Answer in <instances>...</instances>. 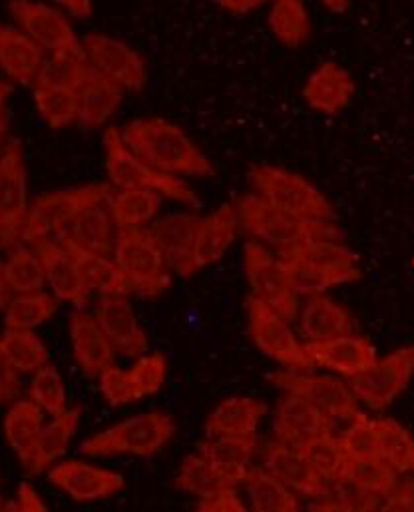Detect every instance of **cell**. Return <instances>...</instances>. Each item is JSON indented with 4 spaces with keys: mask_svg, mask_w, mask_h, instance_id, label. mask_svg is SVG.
<instances>
[{
    "mask_svg": "<svg viewBox=\"0 0 414 512\" xmlns=\"http://www.w3.org/2000/svg\"><path fill=\"white\" fill-rule=\"evenodd\" d=\"M124 144L146 164L178 178H209L215 174L206 154L186 132L164 118H140L122 130Z\"/></svg>",
    "mask_w": 414,
    "mask_h": 512,
    "instance_id": "obj_1",
    "label": "cell"
},
{
    "mask_svg": "<svg viewBox=\"0 0 414 512\" xmlns=\"http://www.w3.org/2000/svg\"><path fill=\"white\" fill-rule=\"evenodd\" d=\"M299 295L325 293L361 279L359 257L343 240H307L277 254Z\"/></svg>",
    "mask_w": 414,
    "mask_h": 512,
    "instance_id": "obj_2",
    "label": "cell"
},
{
    "mask_svg": "<svg viewBox=\"0 0 414 512\" xmlns=\"http://www.w3.org/2000/svg\"><path fill=\"white\" fill-rule=\"evenodd\" d=\"M239 226L257 242L273 248L277 254L307 240H343V234L333 222L301 220L277 210L257 194L241 196L235 202Z\"/></svg>",
    "mask_w": 414,
    "mask_h": 512,
    "instance_id": "obj_3",
    "label": "cell"
},
{
    "mask_svg": "<svg viewBox=\"0 0 414 512\" xmlns=\"http://www.w3.org/2000/svg\"><path fill=\"white\" fill-rule=\"evenodd\" d=\"M176 435V423L168 413L152 411L130 417L80 445V453L92 459L134 455L152 457L160 453Z\"/></svg>",
    "mask_w": 414,
    "mask_h": 512,
    "instance_id": "obj_4",
    "label": "cell"
},
{
    "mask_svg": "<svg viewBox=\"0 0 414 512\" xmlns=\"http://www.w3.org/2000/svg\"><path fill=\"white\" fill-rule=\"evenodd\" d=\"M104 146L106 172L118 190H150L186 206H200L198 196L182 178L160 172L138 158L124 144L122 132L118 128H108L104 132Z\"/></svg>",
    "mask_w": 414,
    "mask_h": 512,
    "instance_id": "obj_5",
    "label": "cell"
},
{
    "mask_svg": "<svg viewBox=\"0 0 414 512\" xmlns=\"http://www.w3.org/2000/svg\"><path fill=\"white\" fill-rule=\"evenodd\" d=\"M114 261L126 277L132 293L158 297L172 283V269L148 226L118 228Z\"/></svg>",
    "mask_w": 414,
    "mask_h": 512,
    "instance_id": "obj_6",
    "label": "cell"
},
{
    "mask_svg": "<svg viewBox=\"0 0 414 512\" xmlns=\"http://www.w3.org/2000/svg\"><path fill=\"white\" fill-rule=\"evenodd\" d=\"M249 178L257 196L281 212L313 222L335 220V212L327 196L299 174L259 164L251 168Z\"/></svg>",
    "mask_w": 414,
    "mask_h": 512,
    "instance_id": "obj_7",
    "label": "cell"
},
{
    "mask_svg": "<svg viewBox=\"0 0 414 512\" xmlns=\"http://www.w3.org/2000/svg\"><path fill=\"white\" fill-rule=\"evenodd\" d=\"M110 194L112 188L108 184H90L36 198L28 206L20 240L24 244H32L36 240L60 236L78 214L90 206L106 202Z\"/></svg>",
    "mask_w": 414,
    "mask_h": 512,
    "instance_id": "obj_8",
    "label": "cell"
},
{
    "mask_svg": "<svg viewBox=\"0 0 414 512\" xmlns=\"http://www.w3.org/2000/svg\"><path fill=\"white\" fill-rule=\"evenodd\" d=\"M243 263L251 295L267 303L285 321H295L301 307V295L279 256L269 252L261 242L251 240L243 246Z\"/></svg>",
    "mask_w": 414,
    "mask_h": 512,
    "instance_id": "obj_9",
    "label": "cell"
},
{
    "mask_svg": "<svg viewBox=\"0 0 414 512\" xmlns=\"http://www.w3.org/2000/svg\"><path fill=\"white\" fill-rule=\"evenodd\" d=\"M247 313H249V333L253 343L273 361L281 363L287 369H303L313 371L315 365L301 343L291 323L285 321L277 311H273L267 303L257 299L255 295L247 297Z\"/></svg>",
    "mask_w": 414,
    "mask_h": 512,
    "instance_id": "obj_10",
    "label": "cell"
},
{
    "mask_svg": "<svg viewBox=\"0 0 414 512\" xmlns=\"http://www.w3.org/2000/svg\"><path fill=\"white\" fill-rule=\"evenodd\" d=\"M271 381L285 393L297 395L333 419L353 421L361 415L359 399L351 385L343 383L337 377L315 375L303 369H285L271 375Z\"/></svg>",
    "mask_w": 414,
    "mask_h": 512,
    "instance_id": "obj_11",
    "label": "cell"
},
{
    "mask_svg": "<svg viewBox=\"0 0 414 512\" xmlns=\"http://www.w3.org/2000/svg\"><path fill=\"white\" fill-rule=\"evenodd\" d=\"M413 377L414 345H409L377 359L369 369L353 377L351 389L359 403L371 411H383L405 393Z\"/></svg>",
    "mask_w": 414,
    "mask_h": 512,
    "instance_id": "obj_12",
    "label": "cell"
},
{
    "mask_svg": "<svg viewBox=\"0 0 414 512\" xmlns=\"http://www.w3.org/2000/svg\"><path fill=\"white\" fill-rule=\"evenodd\" d=\"M8 12L18 28L42 50L50 54H84L82 40L76 36L70 20L58 8L36 0H10Z\"/></svg>",
    "mask_w": 414,
    "mask_h": 512,
    "instance_id": "obj_13",
    "label": "cell"
},
{
    "mask_svg": "<svg viewBox=\"0 0 414 512\" xmlns=\"http://www.w3.org/2000/svg\"><path fill=\"white\" fill-rule=\"evenodd\" d=\"M26 212V164L20 142L12 140L0 154V248L18 246Z\"/></svg>",
    "mask_w": 414,
    "mask_h": 512,
    "instance_id": "obj_14",
    "label": "cell"
},
{
    "mask_svg": "<svg viewBox=\"0 0 414 512\" xmlns=\"http://www.w3.org/2000/svg\"><path fill=\"white\" fill-rule=\"evenodd\" d=\"M82 46L88 64L124 90L140 92L146 86V62L126 42L106 34H88L82 38Z\"/></svg>",
    "mask_w": 414,
    "mask_h": 512,
    "instance_id": "obj_15",
    "label": "cell"
},
{
    "mask_svg": "<svg viewBox=\"0 0 414 512\" xmlns=\"http://www.w3.org/2000/svg\"><path fill=\"white\" fill-rule=\"evenodd\" d=\"M335 419L329 417L325 411L315 407L313 403L285 393V397L279 401L273 417V433L275 439L301 449L305 443L331 433Z\"/></svg>",
    "mask_w": 414,
    "mask_h": 512,
    "instance_id": "obj_16",
    "label": "cell"
},
{
    "mask_svg": "<svg viewBox=\"0 0 414 512\" xmlns=\"http://www.w3.org/2000/svg\"><path fill=\"white\" fill-rule=\"evenodd\" d=\"M305 349L315 367H323L341 377L353 379L377 361L373 343L363 335H339L327 341L305 343Z\"/></svg>",
    "mask_w": 414,
    "mask_h": 512,
    "instance_id": "obj_17",
    "label": "cell"
},
{
    "mask_svg": "<svg viewBox=\"0 0 414 512\" xmlns=\"http://www.w3.org/2000/svg\"><path fill=\"white\" fill-rule=\"evenodd\" d=\"M48 481L78 503L110 499L124 489V477L80 461H66L50 469Z\"/></svg>",
    "mask_w": 414,
    "mask_h": 512,
    "instance_id": "obj_18",
    "label": "cell"
},
{
    "mask_svg": "<svg viewBox=\"0 0 414 512\" xmlns=\"http://www.w3.org/2000/svg\"><path fill=\"white\" fill-rule=\"evenodd\" d=\"M30 246L42 259L46 283L50 285L54 295L60 301L72 303L78 309L88 305L92 293H88V289L84 287L80 271H78V263L70 254V250L52 238L36 240Z\"/></svg>",
    "mask_w": 414,
    "mask_h": 512,
    "instance_id": "obj_19",
    "label": "cell"
},
{
    "mask_svg": "<svg viewBox=\"0 0 414 512\" xmlns=\"http://www.w3.org/2000/svg\"><path fill=\"white\" fill-rule=\"evenodd\" d=\"M94 315L116 353L126 357H142L148 353V337L138 323L128 295L102 297Z\"/></svg>",
    "mask_w": 414,
    "mask_h": 512,
    "instance_id": "obj_20",
    "label": "cell"
},
{
    "mask_svg": "<svg viewBox=\"0 0 414 512\" xmlns=\"http://www.w3.org/2000/svg\"><path fill=\"white\" fill-rule=\"evenodd\" d=\"M70 337L74 359L86 377H100L106 369L116 365V349L102 331L96 315L82 309L74 311L70 315Z\"/></svg>",
    "mask_w": 414,
    "mask_h": 512,
    "instance_id": "obj_21",
    "label": "cell"
},
{
    "mask_svg": "<svg viewBox=\"0 0 414 512\" xmlns=\"http://www.w3.org/2000/svg\"><path fill=\"white\" fill-rule=\"evenodd\" d=\"M200 222L202 218L194 214H174L148 226L168 259L170 269L182 277H192L196 273L192 256Z\"/></svg>",
    "mask_w": 414,
    "mask_h": 512,
    "instance_id": "obj_22",
    "label": "cell"
},
{
    "mask_svg": "<svg viewBox=\"0 0 414 512\" xmlns=\"http://www.w3.org/2000/svg\"><path fill=\"white\" fill-rule=\"evenodd\" d=\"M355 96V82L351 74L337 62L319 64L305 82V102L327 116L343 112Z\"/></svg>",
    "mask_w": 414,
    "mask_h": 512,
    "instance_id": "obj_23",
    "label": "cell"
},
{
    "mask_svg": "<svg viewBox=\"0 0 414 512\" xmlns=\"http://www.w3.org/2000/svg\"><path fill=\"white\" fill-rule=\"evenodd\" d=\"M263 469L279 479L285 487H289L297 497L315 499L327 485L313 473L299 449L289 447L277 439L265 447Z\"/></svg>",
    "mask_w": 414,
    "mask_h": 512,
    "instance_id": "obj_24",
    "label": "cell"
},
{
    "mask_svg": "<svg viewBox=\"0 0 414 512\" xmlns=\"http://www.w3.org/2000/svg\"><path fill=\"white\" fill-rule=\"evenodd\" d=\"M257 449L255 439L243 437H225L213 435L200 443L198 451L206 457L215 473L223 479L227 487H239L245 483L247 473L251 469V459Z\"/></svg>",
    "mask_w": 414,
    "mask_h": 512,
    "instance_id": "obj_25",
    "label": "cell"
},
{
    "mask_svg": "<svg viewBox=\"0 0 414 512\" xmlns=\"http://www.w3.org/2000/svg\"><path fill=\"white\" fill-rule=\"evenodd\" d=\"M301 335L305 343L327 341L339 335L355 333V317L335 299L325 293H311L301 309L299 317Z\"/></svg>",
    "mask_w": 414,
    "mask_h": 512,
    "instance_id": "obj_26",
    "label": "cell"
},
{
    "mask_svg": "<svg viewBox=\"0 0 414 512\" xmlns=\"http://www.w3.org/2000/svg\"><path fill=\"white\" fill-rule=\"evenodd\" d=\"M44 50L20 28L0 24V70L20 86H34Z\"/></svg>",
    "mask_w": 414,
    "mask_h": 512,
    "instance_id": "obj_27",
    "label": "cell"
},
{
    "mask_svg": "<svg viewBox=\"0 0 414 512\" xmlns=\"http://www.w3.org/2000/svg\"><path fill=\"white\" fill-rule=\"evenodd\" d=\"M267 413L265 403L251 397H231L219 403L206 421V435L255 439L257 427Z\"/></svg>",
    "mask_w": 414,
    "mask_h": 512,
    "instance_id": "obj_28",
    "label": "cell"
},
{
    "mask_svg": "<svg viewBox=\"0 0 414 512\" xmlns=\"http://www.w3.org/2000/svg\"><path fill=\"white\" fill-rule=\"evenodd\" d=\"M237 226H239L237 212L229 204H223L211 216L202 218L196 234V242H194V256H192L194 271H200L225 256V252L235 242Z\"/></svg>",
    "mask_w": 414,
    "mask_h": 512,
    "instance_id": "obj_29",
    "label": "cell"
},
{
    "mask_svg": "<svg viewBox=\"0 0 414 512\" xmlns=\"http://www.w3.org/2000/svg\"><path fill=\"white\" fill-rule=\"evenodd\" d=\"M56 240L60 244H64L76 259L82 283L88 289V293H100L102 297L132 293L118 263L114 259H110V256L88 252V250L76 246L74 242H70L66 236H56Z\"/></svg>",
    "mask_w": 414,
    "mask_h": 512,
    "instance_id": "obj_30",
    "label": "cell"
},
{
    "mask_svg": "<svg viewBox=\"0 0 414 512\" xmlns=\"http://www.w3.org/2000/svg\"><path fill=\"white\" fill-rule=\"evenodd\" d=\"M80 112L78 124L86 130L104 126L122 106L124 88L92 68L88 80L78 90Z\"/></svg>",
    "mask_w": 414,
    "mask_h": 512,
    "instance_id": "obj_31",
    "label": "cell"
},
{
    "mask_svg": "<svg viewBox=\"0 0 414 512\" xmlns=\"http://www.w3.org/2000/svg\"><path fill=\"white\" fill-rule=\"evenodd\" d=\"M114 228L116 224L112 220L108 200H106L78 214L76 220L60 236H66L70 242H74L76 246L88 252L114 256V244H116Z\"/></svg>",
    "mask_w": 414,
    "mask_h": 512,
    "instance_id": "obj_32",
    "label": "cell"
},
{
    "mask_svg": "<svg viewBox=\"0 0 414 512\" xmlns=\"http://www.w3.org/2000/svg\"><path fill=\"white\" fill-rule=\"evenodd\" d=\"M44 427V411L32 399H18L4 417V435L12 451L18 455L24 471L32 461L38 435Z\"/></svg>",
    "mask_w": 414,
    "mask_h": 512,
    "instance_id": "obj_33",
    "label": "cell"
},
{
    "mask_svg": "<svg viewBox=\"0 0 414 512\" xmlns=\"http://www.w3.org/2000/svg\"><path fill=\"white\" fill-rule=\"evenodd\" d=\"M80 417H82L80 407L66 409L62 415L54 417L52 423L42 427L32 453V461L26 467L28 475H40L46 467H50L52 463H56L60 457L66 455L68 445L74 433L78 431Z\"/></svg>",
    "mask_w": 414,
    "mask_h": 512,
    "instance_id": "obj_34",
    "label": "cell"
},
{
    "mask_svg": "<svg viewBox=\"0 0 414 512\" xmlns=\"http://www.w3.org/2000/svg\"><path fill=\"white\" fill-rule=\"evenodd\" d=\"M249 509L255 512L299 511V497L263 467H251L245 479Z\"/></svg>",
    "mask_w": 414,
    "mask_h": 512,
    "instance_id": "obj_35",
    "label": "cell"
},
{
    "mask_svg": "<svg viewBox=\"0 0 414 512\" xmlns=\"http://www.w3.org/2000/svg\"><path fill=\"white\" fill-rule=\"evenodd\" d=\"M162 198L150 190H118L110 194L108 208L116 228H142L160 214Z\"/></svg>",
    "mask_w": 414,
    "mask_h": 512,
    "instance_id": "obj_36",
    "label": "cell"
},
{
    "mask_svg": "<svg viewBox=\"0 0 414 512\" xmlns=\"http://www.w3.org/2000/svg\"><path fill=\"white\" fill-rule=\"evenodd\" d=\"M92 66L86 60V54L58 52L44 58L34 86L52 88V90H70L78 92L88 80Z\"/></svg>",
    "mask_w": 414,
    "mask_h": 512,
    "instance_id": "obj_37",
    "label": "cell"
},
{
    "mask_svg": "<svg viewBox=\"0 0 414 512\" xmlns=\"http://www.w3.org/2000/svg\"><path fill=\"white\" fill-rule=\"evenodd\" d=\"M0 353L18 373H36L48 365L50 353L32 329H4L0 335Z\"/></svg>",
    "mask_w": 414,
    "mask_h": 512,
    "instance_id": "obj_38",
    "label": "cell"
},
{
    "mask_svg": "<svg viewBox=\"0 0 414 512\" xmlns=\"http://www.w3.org/2000/svg\"><path fill=\"white\" fill-rule=\"evenodd\" d=\"M273 36L289 48H297L311 36V18L303 0H273L269 10Z\"/></svg>",
    "mask_w": 414,
    "mask_h": 512,
    "instance_id": "obj_39",
    "label": "cell"
},
{
    "mask_svg": "<svg viewBox=\"0 0 414 512\" xmlns=\"http://www.w3.org/2000/svg\"><path fill=\"white\" fill-rule=\"evenodd\" d=\"M381 459L399 475L414 473V437L395 419H373Z\"/></svg>",
    "mask_w": 414,
    "mask_h": 512,
    "instance_id": "obj_40",
    "label": "cell"
},
{
    "mask_svg": "<svg viewBox=\"0 0 414 512\" xmlns=\"http://www.w3.org/2000/svg\"><path fill=\"white\" fill-rule=\"evenodd\" d=\"M58 305L60 299L46 291L16 295L4 309V325L8 329H34L46 323L58 311Z\"/></svg>",
    "mask_w": 414,
    "mask_h": 512,
    "instance_id": "obj_41",
    "label": "cell"
},
{
    "mask_svg": "<svg viewBox=\"0 0 414 512\" xmlns=\"http://www.w3.org/2000/svg\"><path fill=\"white\" fill-rule=\"evenodd\" d=\"M299 451L303 453L305 461L321 481L333 483L343 477L349 459L343 451L339 435H335L333 431L305 443Z\"/></svg>",
    "mask_w": 414,
    "mask_h": 512,
    "instance_id": "obj_42",
    "label": "cell"
},
{
    "mask_svg": "<svg viewBox=\"0 0 414 512\" xmlns=\"http://www.w3.org/2000/svg\"><path fill=\"white\" fill-rule=\"evenodd\" d=\"M6 283L12 293H38L46 285V273L40 256L26 246H14L4 263Z\"/></svg>",
    "mask_w": 414,
    "mask_h": 512,
    "instance_id": "obj_43",
    "label": "cell"
},
{
    "mask_svg": "<svg viewBox=\"0 0 414 512\" xmlns=\"http://www.w3.org/2000/svg\"><path fill=\"white\" fill-rule=\"evenodd\" d=\"M34 104L42 120L52 130H64L74 122H78V112H80L78 92L34 86Z\"/></svg>",
    "mask_w": 414,
    "mask_h": 512,
    "instance_id": "obj_44",
    "label": "cell"
},
{
    "mask_svg": "<svg viewBox=\"0 0 414 512\" xmlns=\"http://www.w3.org/2000/svg\"><path fill=\"white\" fill-rule=\"evenodd\" d=\"M399 477L401 475L383 459H369V461H347V467L341 479L357 485L363 491L375 493L387 501V497L397 487Z\"/></svg>",
    "mask_w": 414,
    "mask_h": 512,
    "instance_id": "obj_45",
    "label": "cell"
},
{
    "mask_svg": "<svg viewBox=\"0 0 414 512\" xmlns=\"http://www.w3.org/2000/svg\"><path fill=\"white\" fill-rule=\"evenodd\" d=\"M176 487L188 495L206 499L227 485L215 473V469L209 465L206 457L198 451V453L186 457V461L180 467V473L176 477Z\"/></svg>",
    "mask_w": 414,
    "mask_h": 512,
    "instance_id": "obj_46",
    "label": "cell"
},
{
    "mask_svg": "<svg viewBox=\"0 0 414 512\" xmlns=\"http://www.w3.org/2000/svg\"><path fill=\"white\" fill-rule=\"evenodd\" d=\"M343 451L349 461H369V459H381L379 453V441L373 419H369L365 413L349 421L347 429L339 435Z\"/></svg>",
    "mask_w": 414,
    "mask_h": 512,
    "instance_id": "obj_47",
    "label": "cell"
},
{
    "mask_svg": "<svg viewBox=\"0 0 414 512\" xmlns=\"http://www.w3.org/2000/svg\"><path fill=\"white\" fill-rule=\"evenodd\" d=\"M30 399L52 417H58L66 411V391L56 367L44 365L34 373L30 383Z\"/></svg>",
    "mask_w": 414,
    "mask_h": 512,
    "instance_id": "obj_48",
    "label": "cell"
},
{
    "mask_svg": "<svg viewBox=\"0 0 414 512\" xmlns=\"http://www.w3.org/2000/svg\"><path fill=\"white\" fill-rule=\"evenodd\" d=\"M138 401L158 393L168 375V359L162 353L142 355L128 371Z\"/></svg>",
    "mask_w": 414,
    "mask_h": 512,
    "instance_id": "obj_49",
    "label": "cell"
},
{
    "mask_svg": "<svg viewBox=\"0 0 414 512\" xmlns=\"http://www.w3.org/2000/svg\"><path fill=\"white\" fill-rule=\"evenodd\" d=\"M100 389H102V395L106 397V401L114 407L130 405V403L138 401L130 373L122 371L116 365H112L110 369H106L100 375Z\"/></svg>",
    "mask_w": 414,
    "mask_h": 512,
    "instance_id": "obj_50",
    "label": "cell"
},
{
    "mask_svg": "<svg viewBox=\"0 0 414 512\" xmlns=\"http://www.w3.org/2000/svg\"><path fill=\"white\" fill-rule=\"evenodd\" d=\"M196 509L204 512H243L247 507L239 499L237 487H223L206 499H200Z\"/></svg>",
    "mask_w": 414,
    "mask_h": 512,
    "instance_id": "obj_51",
    "label": "cell"
},
{
    "mask_svg": "<svg viewBox=\"0 0 414 512\" xmlns=\"http://www.w3.org/2000/svg\"><path fill=\"white\" fill-rule=\"evenodd\" d=\"M22 393V383L18 371L0 353V405L16 401Z\"/></svg>",
    "mask_w": 414,
    "mask_h": 512,
    "instance_id": "obj_52",
    "label": "cell"
},
{
    "mask_svg": "<svg viewBox=\"0 0 414 512\" xmlns=\"http://www.w3.org/2000/svg\"><path fill=\"white\" fill-rule=\"evenodd\" d=\"M8 509L22 512H40L46 511V505H44V501L38 497L36 489H34L30 483H22V485L18 487L16 501H14V503H8Z\"/></svg>",
    "mask_w": 414,
    "mask_h": 512,
    "instance_id": "obj_53",
    "label": "cell"
},
{
    "mask_svg": "<svg viewBox=\"0 0 414 512\" xmlns=\"http://www.w3.org/2000/svg\"><path fill=\"white\" fill-rule=\"evenodd\" d=\"M213 4H217L219 8L227 10V12H233V14H247L267 2H273V0H211Z\"/></svg>",
    "mask_w": 414,
    "mask_h": 512,
    "instance_id": "obj_54",
    "label": "cell"
},
{
    "mask_svg": "<svg viewBox=\"0 0 414 512\" xmlns=\"http://www.w3.org/2000/svg\"><path fill=\"white\" fill-rule=\"evenodd\" d=\"M76 18H88L92 14V0H52Z\"/></svg>",
    "mask_w": 414,
    "mask_h": 512,
    "instance_id": "obj_55",
    "label": "cell"
},
{
    "mask_svg": "<svg viewBox=\"0 0 414 512\" xmlns=\"http://www.w3.org/2000/svg\"><path fill=\"white\" fill-rule=\"evenodd\" d=\"M12 94V86L6 82H0V132L6 130V100Z\"/></svg>",
    "mask_w": 414,
    "mask_h": 512,
    "instance_id": "obj_56",
    "label": "cell"
},
{
    "mask_svg": "<svg viewBox=\"0 0 414 512\" xmlns=\"http://www.w3.org/2000/svg\"><path fill=\"white\" fill-rule=\"evenodd\" d=\"M10 287L6 283V275H4V263L0 261V309H6V305L10 303Z\"/></svg>",
    "mask_w": 414,
    "mask_h": 512,
    "instance_id": "obj_57",
    "label": "cell"
},
{
    "mask_svg": "<svg viewBox=\"0 0 414 512\" xmlns=\"http://www.w3.org/2000/svg\"><path fill=\"white\" fill-rule=\"evenodd\" d=\"M325 8H329L331 12H337V14H341V12H345L347 8H349V4H351V0H319Z\"/></svg>",
    "mask_w": 414,
    "mask_h": 512,
    "instance_id": "obj_58",
    "label": "cell"
},
{
    "mask_svg": "<svg viewBox=\"0 0 414 512\" xmlns=\"http://www.w3.org/2000/svg\"><path fill=\"white\" fill-rule=\"evenodd\" d=\"M2 509H8V505H6V503H2V499H0V511H2Z\"/></svg>",
    "mask_w": 414,
    "mask_h": 512,
    "instance_id": "obj_59",
    "label": "cell"
},
{
    "mask_svg": "<svg viewBox=\"0 0 414 512\" xmlns=\"http://www.w3.org/2000/svg\"><path fill=\"white\" fill-rule=\"evenodd\" d=\"M2 134H4V132H0V140H2Z\"/></svg>",
    "mask_w": 414,
    "mask_h": 512,
    "instance_id": "obj_60",
    "label": "cell"
}]
</instances>
